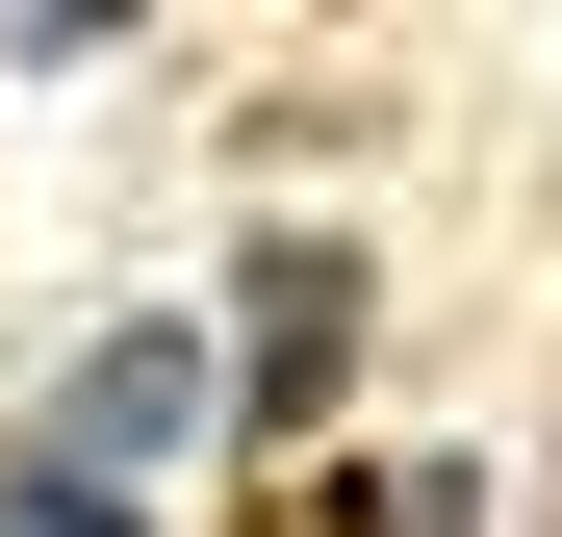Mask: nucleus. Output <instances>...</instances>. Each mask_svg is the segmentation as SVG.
I'll return each instance as SVG.
<instances>
[{"label": "nucleus", "mask_w": 562, "mask_h": 537, "mask_svg": "<svg viewBox=\"0 0 562 537\" xmlns=\"http://www.w3.org/2000/svg\"><path fill=\"white\" fill-rule=\"evenodd\" d=\"M205 410H231V333H205V307H128L103 358H77V410H52V461H77V486H128V461H179Z\"/></svg>", "instance_id": "f257e3e1"}, {"label": "nucleus", "mask_w": 562, "mask_h": 537, "mask_svg": "<svg viewBox=\"0 0 562 537\" xmlns=\"http://www.w3.org/2000/svg\"><path fill=\"white\" fill-rule=\"evenodd\" d=\"M333 333H358V256H333V231H281V256H256V358H231V410H256V435H307V410L358 384Z\"/></svg>", "instance_id": "f03ea898"}, {"label": "nucleus", "mask_w": 562, "mask_h": 537, "mask_svg": "<svg viewBox=\"0 0 562 537\" xmlns=\"http://www.w3.org/2000/svg\"><path fill=\"white\" fill-rule=\"evenodd\" d=\"M0 512H26V537H154L128 486H77V461H52V435H26V461H0Z\"/></svg>", "instance_id": "7ed1b4c3"}]
</instances>
